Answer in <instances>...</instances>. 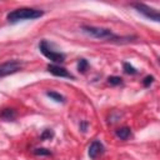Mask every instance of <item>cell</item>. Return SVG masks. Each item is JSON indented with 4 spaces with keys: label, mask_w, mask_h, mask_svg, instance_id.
<instances>
[{
    "label": "cell",
    "mask_w": 160,
    "mask_h": 160,
    "mask_svg": "<svg viewBox=\"0 0 160 160\" xmlns=\"http://www.w3.org/2000/svg\"><path fill=\"white\" fill-rule=\"evenodd\" d=\"M48 71L51 72L55 76H60V78H68V79H75L72 74H70L65 68L56 65V64H49L48 65Z\"/></svg>",
    "instance_id": "8992f818"
},
{
    "label": "cell",
    "mask_w": 160,
    "mask_h": 160,
    "mask_svg": "<svg viewBox=\"0 0 160 160\" xmlns=\"http://www.w3.org/2000/svg\"><path fill=\"white\" fill-rule=\"evenodd\" d=\"M0 118L5 121H12L16 118V111L14 109H2L0 111Z\"/></svg>",
    "instance_id": "ba28073f"
},
{
    "label": "cell",
    "mask_w": 160,
    "mask_h": 160,
    "mask_svg": "<svg viewBox=\"0 0 160 160\" xmlns=\"http://www.w3.org/2000/svg\"><path fill=\"white\" fill-rule=\"evenodd\" d=\"M39 49L41 51V54L44 56H46L49 60H51L55 64H61L65 61V54L60 52V51H55L51 49L50 44L46 40H41L39 44Z\"/></svg>",
    "instance_id": "7a4b0ae2"
},
{
    "label": "cell",
    "mask_w": 160,
    "mask_h": 160,
    "mask_svg": "<svg viewBox=\"0 0 160 160\" xmlns=\"http://www.w3.org/2000/svg\"><path fill=\"white\" fill-rule=\"evenodd\" d=\"M21 69V62L19 60H9L0 64V78L18 72Z\"/></svg>",
    "instance_id": "5b68a950"
},
{
    "label": "cell",
    "mask_w": 160,
    "mask_h": 160,
    "mask_svg": "<svg viewBox=\"0 0 160 160\" xmlns=\"http://www.w3.org/2000/svg\"><path fill=\"white\" fill-rule=\"evenodd\" d=\"M34 154H35V155H50L51 151L48 150V149L40 148V149H35V150H34Z\"/></svg>",
    "instance_id": "2e32d148"
},
{
    "label": "cell",
    "mask_w": 160,
    "mask_h": 160,
    "mask_svg": "<svg viewBox=\"0 0 160 160\" xmlns=\"http://www.w3.org/2000/svg\"><path fill=\"white\" fill-rule=\"evenodd\" d=\"M115 134H116V136H118L119 139L126 140V139L131 135V130H130V128H128V126H122V128H119V129L115 131Z\"/></svg>",
    "instance_id": "9c48e42d"
},
{
    "label": "cell",
    "mask_w": 160,
    "mask_h": 160,
    "mask_svg": "<svg viewBox=\"0 0 160 160\" xmlns=\"http://www.w3.org/2000/svg\"><path fill=\"white\" fill-rule=\"evenodd\" d=\"M54 136V132H52V130L51 129H46V130H44V132L41 134V140H45V139H50V138H52Z\"/></svg>",
    "instance_id": "5bb4252c"
},
{
    "label": "cell",
    "mask_w": 160,
    "mask_h": 160,
    "mask_svg": "<svg viewBox=\"0 0 160 160\" xmlns=\"http://www.w3.org/2000/svg\"><path fill=\"white\" fill-rule=\"evenodd\" d=\"M104 145L99 141V140H94L91 144H90V146H89V151H88V154H89V156H90V159H92V160H95L99 155H101L102 152H104Z\"/></svg>",
    "instance_id": "52a82bcc"
},
{
    "label": "cell",
    "mask_w": 160,
    "mask_h": 160,
    "mask_svg": "<svg viewBox=\"0 0 160 160\" xmlns=\"http://www.w3.org/2000/svg\"><path fill=\"white\" fill-rule=\"evenodd\" d=\"M122 68H124V71H125L126 74H129V75H135V74H138V70H136L132 65H130L129 62H124V64H122Z\"/></svg>",
    "instance_id": "7c38bea8"
},
{
    "label": "cell",
    "mask_w": 160,
    "mask_h": 160,
    "mask_svg": "<svg viewBox=\"0 0 160 160\" xmlns=\"http://www.w3.org/2000/svg\"><path fill=\"white\" fill-rule=\"evenodd\" d=\"M88 68H89L88 60H85V59H79V61H78V70L84 74V72L88 70Z\"/></svg>",
    "instance_id": "8fae6325"
},
{
    "label": "cell",
    "mask_w": 160,
    "mask_h": 160,
    "mask_svg": "<svg viewBox=\"0 0 160 160\" xmlns=\"http://www.w3.org/2000/svg\"><path fill=\"white\" fill-rule=\"evenodd\" d=\"M86 128H88V121L82 120V121L80 122V130H81L82 132H85V131H86Z\"/></svg>",
    "instance_id": "e0dca14e"
},
{
    "label": "cell",
    "mask_w": 160,
    "mask_h": 160,
    "mask_svg": "<svg viewBox=\"0 0 160 160\" xmlns=\"http://www.w3.org/2000/svg\"><path fill=\"white\" fill-rule=\"evenodd\" d=\"M108 82L110 85H120L122 82V79L120 76H109L108 78Z\"/></svg>",
    "instance_id": "4fadbf2b"
},
{
    "label": "cell",
    "mask_w": 160,
    "mask_h": 160,
    "mask_svg": "<svg viewBox=\"0 0 160 160\" xmlns=\"http://www.w3.org/2000/svg\"><path fill=\"white\" fill-rule=\"evenodd\" d=\"M46 95H48L49 98H51L52 100L58 101V102H64V101H65V98H64L61 94H59V92H55V91H46Z\"/></svg>",
    "instance_id": "30bf717a"
},
{
    "label": "cell",
    "mask_w": 160,
    "mask_h": 160,
    "mask_svg": "<svg viewBox=\"0 0 160 160\" xmlns=\"http://www.w3.org/2000/svg\"><path fill=\"white\" fill-rule=\"evenodd\" d=\"M44 15L42 10H38V9H30V8H21V9H16L12 10L8 14L6 19L9 22L15 24L22 20H34L38 18H41Z\"/></svg>",
    "instance_id": "6da1fadb"
},
{
    "label": "cell",
    "mask_w": 160,
    "mask_h": 160,
    "mask_svg": "<svg viewBox=\"0 0 160 160\" xmlns=\"http://www.w3.org/2000/svg\"><path fill=\"white\" fill-rule=\"evenodd\" d=\"M131 5H132V8L136 9L138 12L142 14L145 18H148L150 20H154V21H159L160 20V14H159V11L156 9L150 8V6H148L145 4H141V2H134Z\"/></svg>",
    "instance_id": "277c9868"
},
{
    "label": "cell",
    "mask_w": 160,
    "mask_h": 160,
    "mask_svg": "<svg viewBox=\"0 0 160 160\" xmlns=\"http://www.w3.org/2000/svg\"><path fill=\"white\" fill-rule=\"evenodd\" d=\"M152 82H154V76H151V75H148V76H145V78H144V80H142V85H144L145 88L150 86Z\"/></svg>",
    "instance_id": "9a60e30c"
},
{
    "label": "cell",
    "mask_w": 160,
    "mask_h": 160,
    "mask_svg": "<svg viewBox=\"0 0 160 160\" xmlns=\"http://www.w3.org/2000/svg\"><path fill=\"white\" fill-rule=\"evenodd\" d=\"M82 31L86 32L88 35L96 38V39H102V40H115L118 39L116 35H114L111 32V30L109 29H104V28H96V26H89V25H82L81 26Z\"/></svg>",
    "instance_id": "3957f363"
}]
</instances>
